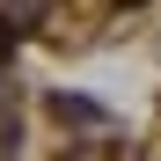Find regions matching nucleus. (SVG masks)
<instances>
[{
	"instance_id": "2",
	"label": "nucleus",
	"mask_w": 161,
	"mask_h": 161,
	"mask_svg": "<svg viewBox=\"0 0 161 161\" xmlns=\"http://www.w3.org/2000/svg\"><path fill=\"white\" fill-rule=\"evenodd\" d=\"M8 37H15V30H8V22H0V51H8Z\"/></svg>"
},
{
	"instance_id": "1",
	"label": "nucleus",
	"mask_w": 161,
	"mask_h": 161,
	"mask_svg": "<svg viewBox=\"0 0 161 161\" xmlns=\"http://www.w3.org/2000/svg\"><path fill=\"white\" fill-rule=\"evenodd\" d=\"M51 110H59V117H73V125H103V110H95L88 95H51Z\"/></svg>"
}]
</instances>
